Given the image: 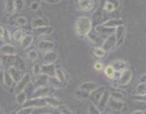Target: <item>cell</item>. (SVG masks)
<instances>
[{
    "label": "cell",
    "mask_w": 146,
    "mask_h": 114,
    "mask_svg": "<svg viewBox=\"0 0 146 114\" xmlns=\"http://www.w3.org/2000/svg\"><path fill=\"white\" fill-rule=\"evenodd\" d=\"M114 34L116 37V48L119 47L124 42L125 39V35H126V27L124 26V24H121L118 27L115 28Z\"/></svg>",
    "instance_id": "3957f363"
},
{
    "label": "cell",
    "mask_w": 146,
    "mask_h": 114,
    "mask_svg": "<svg viewBox=\"0 0 146 114\" xmlns=\"http://www.w3.org/2000/svg\"><path fill=\"white\" fill-rule=\"evenodd\" d=\"M39 7H40V5L36 1H34L31 4H30V8L31 11H38L39 9Z\"/></svg>",
    "instance_id": "7bdbcfd3"
},
{
    "label": "cell",
    "mask_w": 146,
    "mask_h": 114,
    "mask_svg": "<svg viewBox=\"0 0 146 114\" xmlns=\"http://www.w3.org/2000/svg\"><path fill=\"white\" fill-rule=\"evenodd\" d=\"M32 71H33V74L35 76H38L41 73V65L39 63H35L33 65L32 68Z\"/></svg>",
    "instance_id": "60d3db41"
},
{
    "label": "cell",
    "mask_w": 146,
    "mask_h": 114,
    "mask_svg": "<svg viewBox=\"0 0 146 114\" xmlns=\"http://www.w3.org/2000/svg\"><path fill=\"white\" fill-rule=\"evenodd\" d=\"M134 99L137 102H145V95H135L134 96Z\"/></svg>",
    "instance_id": "f6af8a7d"
},
{
    "label": "cell",
    "mask_w": 146,
    "mask_h": 114,
    "mask_svg": "<svg viewBox=\"0 0 146 114\" xmlns=\"http://www.w3.org/2000/svg\"><path fill=\"white\" fill-rule=\"evenodd\" d=\"M99 1H100V2H104V3H105L106 0H99Z\"/></svg>",
    "instance_id": "db71d44e"
},
{
    "label": "cell",
    "mask_w": 146,
    "mask_h": 114,
    "mask_svg": "<svg viewBox=\"0 0 146 114\" xmlns=\"http://www.w3.org/2000/svg\"><path fill=\"white\" fill-rule=\"evenodd\" d=\"M106 90V88H105V87H98L96 90H94L92 93L93 94H91L92 95V96H93V99H94V101H96V102H94V104H97V103H98V101H99V99L101 98V96L103 95V94H104V92Z\"/></svg>",
    "instance_id": "44dd1931"
},
{
    "label": "cell",
    "mask_w": 146,
    "mask_h": 114,
    "mask_svg": "<svg viewBox=\"0 0 146 114\" xmlns=\"http://www.w3.org/2000/svg\"><path fill=\"white\" fill-rule=\"evenodd\" d=\"M46 99V105L48 107H52V108H57V106L60 104V102L59 100L55 97H52V96H46L45 97Z\"/></svg>",
    "instance_id": "603a6c76"
},
{
    "label": "cell",
    "mask_w": 146,
    "mask_h": 114,
    "mask_svg": "<svg viewBox=\"0 0 146 114\" xmlns=\"http://www.w3.org/2000/svg\"><path fill=\"white\" fill-rule=\"evenodd\" d=\"M33 111H34L33 107H23L21 110H19L17 111V113H19V114H23V113L30 114V113H33Z\"/></svg>",
    "instance_id": "ab89813d"
},
{
    "label": "cell",
    "mask_w": 146,
    "mask_h": 114,
    "mask_svg": "<svg viewBox=\"0 0 146 114\" xmlns=\"http://www.w3.org/2000/svg\"><path fill=\"white\" fill-rule=\"evenodd\" d=\"M98 87H99L98 84L96 83V82L86 81V82H84V83H82L81 85H80L78 89H81V90H84V91H86V92L92 93L94 90H96Z\"/></svg>",
    "instance_id": "5bb4252c"
},
{
    "label": "cell",
    "mask_w": 146,
    "mask_h": 114,
    "mask_svg": "<svg viewBox=\"0 0 146 114\" xmlns=\"http://www.w3.org/2000/svg\"><path fill=\"white\" fill-rule=\"evenodd\" d=\"M110 97L115 99V100H119V101H125V95L123 94L121 91H112V92H110Z\"/></svg>",
    "instance_id": "d4e9b609"
},
{
    "label": "cell",
    "mask_w": 146,
    "mask_h": 114,
    "mask_svg": "<svg viewBox=\"0 0 146 114\" xmlns=\"http://www.w3.org/2000/svg\"><path fill=\"white\" fill-rule=\"evenodd\" d=\"M88 113L91 114H100V111L98 110L97 106L94 104V103H90L88 105Z\"/></svg>",
    "instance_id": "8d00e7d4"
},
{
    "label": "cell",
    "mask_w": 146,
    "mask_h": 114,
    "mask_svg": "<svg viewBox=\"0 0 146 114\" xmlns=\"http://www.w3.org/2000/svg\"><path fill=\"white\" fill-rule=\"evenodd\" d=\"M102 24H103L104 27H107V28H115L116 27L123 24V21L119 18H112V19H110V20L104 21Z\"/></svg>",
    "instance_id": "e0dca14e"
},
{
    "label": "cell",
    "mask_w": 146,
    "mask_h": 114,
    "mask_svg": "<svg viewBox=\"0 0 146 114\" xmlns=\"http://www.w3.org/2000/svg\"><path fill=\"white\" fill-rule=\"evenodd\" d=\"M115 46H116V37L115 34L112 33L111 35H109L104 39L103 44H102V47L107 52V51H111L112 49L115 48Z\"/></svg>",
    "instance_id": "5b68a950"
},
{
    "label": "cell",
    "mask_w": 146,
    "mask_h": 114,
    "mask_svg": "<svg viewBox=\"0 0 146 114\" xmlns=\"http://www.w3.org/2000/svg\"><path fill=\"white\" fill-rule=\"evenodd\" d=\"M34 40V37L32 35H26L23 36V38L21 40V46L23 49H27L30 47Z\"/></svg>",
    "instance_id": "ffe728a7"
},
{
    "label": "cell",
    "mask_w": 146,
    "mask_h": 114,
    "mask_svg": "<svg viewBox=\"0 0 146 114\" xmlns=\"http://www.w3.org/2000/svg\"><path fill=\"white\" fill-rule=\"evenodd\" d=\"M46 25V21H44V19L42 18H35L31 21V27L32 28H39L42 26H45Z\"/></svg>",
    "instance_id": "4316f807"
},
{
    "label": "cell",
    "mask_w": 146,
    "mask_h": 114,
    "mask_svg": "<svg viewBox=\"0 0 146 114\" xmlns=\"http://www.w3.org/2000/svg\"><path fill=\"white\" fill-rule=\"evenodd\" d=\"M5 28L2 25H0V38H3L4 34H5Z\"/></svg>",
    "instance_id": "681fc988"
},
{
    "label": "cell",
    "mask_w": 146,
    "mask_h": 114,
    "mask_svg": "<svg viewBox=\"0 0 146 114\" xmlns=\"http://www.w3.org/2000/svg\"><path fill=\"white\" fill-rule=\"evenodd\" d=\"M0 51L5 55H15L17 53V50L15 46L10 44H5L0 48Z\"/></svg>",
    "instance_id": "2e32d148"
},
{
    "label": "cell",
    "mask_w": 146,
    "mask_h": 114,
    "mask_svg": "<svg viewBox=\"0 0 146 114\" xmlns=\"http://www.w3.org/2000/svg\"><path fill=\"white\" fill-rule=\"evenodd\" d=\"M3 38L5 39V41L8 42V43H11V41H12V38H11V35H10V33H9V31H8V30H5V34H4Z\"/></svg>",
    "instance_id": "ee69618b"
},
{
    "label": "cell",
    "mask_w": 146,
    "mask_h": 114,
    "mask_svg": "<svg viewBox=\"0 0 146 114\" xmlns=\"http://www.w3.org/2000/svg\"><path fill=\"white\" fill-rule=\"evenodd\" d=\"M132 113H133V114H136V113H142V114H144V113H145V111H144V110H143V111H141V110H136V111H132Z\"/></svg>",
    "instance_id": "816d5d0a"
},
{
    "label": "cell",
    "mask_w": 146,
    "mask_h": 114,
    "mask_svg": "<svg viewBox=\"0 0 146 114\" xmlns=\"http://www.w3.org/2000/svg\"><path fill=\"white\" fill-rule=\"evenodd\" d=\"M57 110H58V112L61 113V114H71V113H73L70 108H68L66 105H63V104L58 105Z\"/></svg>",
    "instance_id": "836d02e7"
},
{
    "label": "cell",
    "mask_w": 146,
    "mask_h": 114,
    "mask_svg": "<svg viewBox=\"0 0 146 114\" xmlns=\"http://www.w3.org/2000/svg\"><path fill=\"white\" fill-rule=\"evenodd\" d=\"M58 58V54L54 50H51V51L46 52L45 54L43 56V60L42 62L43 64H54Z\"/></svg>",
    "instance_id": "ba28073f"
},
{
    "label": "cell",
    "mask_w": 146,
    "mask_h": 114,
    "mask_svg": "<svg viewBox=\"0 0 146 114\" xmlns=\"http://www.w3.org/2000/svg\"><path fill=\"white\" fill-rule=\"evenodd\" d=\"M26 1H27V2H29V3H30V4H31L32 2L36 1V0H26Z\"/></svg>",
    "instance_id": "f5cc1de1"
},
{
    "label": "cell",
    "mask_w": 146,
    "mask_h": 114,
    "mask_svg": "<svg viewBox=\"0 0 146 114\" xmlns=\"http://www.w3.org/2000/svg\"><path fill=\"white\" fill-rule=\"evenodd\" d=\"M140 82H146V75L145 74H143V75H142L141 77H140Z\"/></svg>",
    "instance_id": "f907efd6"
},
{
    "label": "cell",
    "mask_w": 146,
    "mask_h": 114,
    "mask_svg": "<svg viewBox=\"0 0 146 114\" xmlns=\"http://www.w3.org/2000/svg\"><path fill=\"white\" fill-rule=\"evenodd\" d=\"M31 80V78L30 74H28V73L23 74V76L21 77V78L17 82V84L15 85V88H14V94L17 95V94H19V93L24 91L27 88L28 85L30 84Z\"/></svg>",
    "instance_id": "7a4b0ae2"
},
{
    "label": "cell",
    "mask_w": 146,
    "mask_h": 114,
    "mask_svg": "<svg viewBox=\"0 0 146 114\" xmlns=\"http://www.w3.org/2000/svg\"><path fill=\"white\" fill-rule=\"evenodd\" d=\"M76 97H78V99L80 100H84V99H87L91 96V93L89 92H86V91H84V90H81V89H78L76 94H75Z\"/></svg>",
    "instance_id": "f1b7e54d"
},
{
    "label": "cell",
    "mask_w": 146,
    "mask_h": 114,
    "mask_svg": "<svg viewBox=\"0 0 146 114\" xmlns=\"http://www.w3.org/2000/svg\"><path fill=\"white\" fill-rule=\"evenodd\" d=\"M133 78V73L130 70H124L123 71H121V74L119 78L118 81V85H120V87H125L127 84H129V82L132 80Z\"/></svg>",
    "instance_id": "277c9868"
},
{
    "label": "cell",
    "mask_w": 146,
    "mask_h": 114,
    "mask_svg": "<svg viewBox=\"0 0 146 114\" xmlns=\"http://www.w3.org/2000/svg\"><path fill=\"white\" fill-rule=\"evenodd\" d=\"M54 2H60L61 0H54Z\"/></svg>",
    "instance_id": "11a10c76"
},
{
    "label": "cell",
    "mask_w": 146,
    "mask_h": 114,
    "mask_svg": "<svg viewBox=\"0 0 146 114\" xmlns=\"http://www.w3.org/2000/svg\"><path fill=\"white\" fill-rule=\"evenodd\" d=\"M14 83L15 82H14V80H13V78L11 77L8 71H5L4 72V85L7 87H12Z\"/></svg>",
    "instance_id": "cb8c5ba5"
},
{
    "label": "cell",
    "mask_w": 146,
    "mask_h": 114,
    "mask_svg": "<svg viewBox=\"0 0 146 114\" xmlns=\"http://www.w3.org/2000/svg\"><path fill=\"white\" fill-rule=\"evenodd\" d=\"M135 92L137 95H145L146 94V82H140L136 85Z\"/></svg>",
    "instance_id": "f546056e"
},
{
    "label": "cell",
    "mask_w": 146,
    "mask_h": 114,
    "mask_svg": "<svg viewBox=\"0 0 146 114\" xmlns=\"http://www.w3.org/2000/svg\"><path fill=\"white\" fill-rule=\"evenodd\" d=\"M104 9L107 12V13H111L113 12L116 8H115V6L111 4V3H110L108 1H105L104 5Z\"/></svg>",
    "instance_id": "f35d334b"
},
{
    "label": "cell",
    "mask_w": 146,
    "mask_h": 114,
    "mask_svg": "<svg viewBox=\"0 0 146 114\" xmlns=\"http://www.w3.org/2000/svg\"><path fill=\"white\" fill-rule=\"evenodd\" d=\"M5 13L8 14V15H11L15 11V5H14V0H6L5 1Z\"/></svg>",
    "instance_id": "7402d4cb"
},
{
    "label": "cell",
    "mask_w": 146,
    "mask_h": 114,
    "mask_svg": "<svg viewBox=\"0 0 146 114\" xmlns=\"http://www.w3.org/2000/svg\"><path fill=\"white\" fill-rule=\"evenodd\" d=\"M35 30V33L36 36L38 37H41V36H48L51 33L54 32V27L52 26H42L39 28H33Z\"/></svg>",
    "instance_id": "8fae6325"
},
{
    "label": "cell",
    "mask_w": 146,
    "mask_h": 114,
    "mask_svg": "<svg viewBox=\"0 0 146 114\" xmlns=\"http://www.w3.org/2000/svg\"><path fill=\"white\" fill-rule=\"evenodd\" d=\"M58 80L61 82H64L65 80H66V77H65L64 71L62 70V68H61L60 66L55 67V76H54Z\"/></svg>",
    "instance_id": "484cf974"
},
{
    "label": "cell",
    "mask_w": 146,
    "mask_h": 114,
    "mask_svg": "<svg viewBox=\"0 0 146 114\" xmlns=\"http://www.w3.org/2000/svg\"><path fill=\"white\" fill-rule=\"evenodd\" d=\"M49 85V77L46 74L40 73L38 76V78H36L35 85L36 87H45V85Z\"/></svg>",
    "instance_id": "ac0fdd59"
},
{
    "label": "cell",
    "mask_w": 146,
    "mask_h": 114,
    "mask_svg": "<svg viewBox=\"0 0 146 114\" xmlns=\"http://www.w3.org/2000/svg\"><path fill=\"white\" fill-rule=\"evenodd\" d=\"M12 38L14 41L16 42H20L21 40V38H23V32L21 28H17L16 30H14V32L13 33Z\"/></svg>",
    "instance_id": "4dcf8cb0"
},
{
    "label": "cell",
    "mask_w": 146,
    "mask_h": 114,
    "mask_svg": "<svg viewBox=\"0 0 146 114\" xmlns=\"http://www.w3.org/2000/svg\"><path fill=\"white\" fill-rule=\"evenodd\" d=\"M26 100H27V94L24 91L21 92V93H19V94L16 95V101H17L18 104L23 105Z\"/></svg>",
    "instance_id": "1f68e13d"
},
{
    "label": "cell",
    "mask_w": 146,
    "mask_h": 114,
    "mask_svg": "<svg viewBox=\"0 0 146 114\" xmlns=\"http://www.w3.org/2000/svg\"><path fill=\"white\" fill-rule=\"evenodd\" d=\"M9 72V74L11 75V77L13 78V80H14V82H18L21 77L23 76V70L18 69L17 67L15 66H11L8 68V70H7Z\"/></svg>",
    "instance_id": "30bf717a"
},
{
    "label": "cell",
    "mask_w": 146,
    "mask_h": 114,
    "mask_svg": "<svg viewBox=\"0 0 146 114\" xmlns=\"http://www.w3.org/2000/svg\"><path fill=\"white\" fill-rule=\"evenodd\" d=\"M106 1L111 3L115 6V8H118L119 5V0H106Z\"/></svg>",
    "instance_id": "7dc6e473"
},
{
    "label": "cell",
    "mask_w": 146,
    "mask_h": 114,
    "mask_svg": "<svg viewBox=\"0 0 146 114\" xmlns=\"http://www.w3.org/2000/svg\"><path fill=\"white\" fill-rule=\"evenodd\" d=\"M41 73L47 75L49 78L55 76V66L54 64H42Z\"/></svg>",
    "instance_id": "7c38bea8"
},
{
    "label": "cell",
    "mask_w": 146,
    "mask_h": 114,
    "mask_svg": "<svg viewBox=\"0 0 146 114\" xmlns=\"http://www.w3.org/2000/svg\"><path fill=\"white\" fill-rule=\"evenodd\" d=\"M50 88L48 85H45V87H36V89L32 92L31 98H43L49 95Z\"/></svg>",
    "instance_id": "8992f818"
},
{
    "label": "cell",
    "mask_w": 146,
    "mask_h": 114,
    "mask_svg": "<svg viewBox=\"0 0 146 114\" xmlns=\"http://www.w3.org/2000/svg\"><path fill=\"white\" fill-rule=\"evenodd\" d=\"M0 84L4 85V71L0 68Z\"/></svg>",
    "instance_id": "c3c4849f"
},
{
    "label": "cell",
    "mask_w": 146,
    "mask_h": 114,
    "mask_svg": "<svg viewBox=\"0 0 146 114\" xmlns=\"http://www.w3.org/2000/svg\"><path fill=\"white\" fill-rule=\"evenodd\" d=\"M78 7L80 8V10L85 11V12L91 11L94 7L93 0H78Z\"/></svg>",
    "instance_id": "9a60e30c"
},
{
    "label": "cell",
    "mask_w": 146,
    "mask_h": 114,
    "mask_svg": "<svg viewBox=\"0 0 146 114\" xmlns=\"http://www.w3.org/2000/svg\"><path fill=\"white\" fill-rule=\"evenodd\" d=\"M14 5H15V10L21 11L25 5V0H14Z\"/></svg>",
    "instance_id": "74e56055"
},
{
    "label": "cell",
    "mask_w": 146,
    "mask_h": 114,
    "mask_svg": "<svg viewBox=\"0 0 146 114\" xmlns=\"http://www.w3.org/2000/svg\"><path fill=\"white\" fill-rule=\"evenodd\" d=\"M93 53L98 58H103L106 54V51L102 46H96L93 49Z\"/></svg>",
    "instance_id": "83f0119b"
},
{
    "label": "cell",
    "mask_w": 146,
    "mask_h": 114,
    "mask_svg": "<svg viewBox=\"0 0 146 114\" xmlns=\"http://www.w3.org/2000/svg\"><path fill=\"white\" fill-rule=\"evenodd\" d=\"M109 100H110V91L106 89L104 92L103 95L101 96V98L99 99V101H98V103L96 104L97 108H98V110L100 111L101 113H103L104 111V109H105L106 105L108 104Z\"/></svg>",
    "instance_id": "52a82bcc"
},
{
    "label": "cell",
    "mask_w": 146,
    "mask_h": 114,
    "mask_svg": "<svg viewBox=\"0 0 146 114\" xmlns=\"http://www.w3.org/2000/svg\"><path fill=\"white\" fill-rule=\"evenodd\" d=\"M38 48L41 52H48L54 48V43L50 40H40L38 43Z\"/></svg>",
    "instance_id": "9c48e42d"
},
{
    "label": "cell",
    "mask_w": 146,
    "mask_h": 114,
    "mask_svg": "<svg viewBox=\"0 0 146 114\" xmlns=\"http://www.w3.org/2000/svg\"><path fill=\"white\" fill-rule=\"evenodd\" d=\"M38 53L36 50L35 49H32V50H30V51L28 52V58L30 59L31 61H36V59H38Z\"/></svg>",
    "instance_id": "d590c367"
},
{
    "label": "cell",
    "mask_w": 146,
    "mask_h": 114,
    "mask_svg": "<svg viewBox=\"0 0 146 114\" xmlns=\"http://www.w3.org/2000/svg\"><path fill=\"white\" fill-rule=\"evenodd\" d=\"M93 26L92 20L87 16H81L78 17L76 21V32L78 35L81 36H87V34L91 32Z\"/></svg>",
    "instance_id": "6da1fadb"
},
{
    "label": "cell",
    "mask_w": 146,
    "mask_h": 114,
    "mask_svg": "<svg viewBox=\"0 0 146 114\" xmlns=\"http://www.w3.org/2000/svg\"><path fill=\"white\" fill-rule=\"evenodd\" d=\"M49 84H51L54 87H56V88L63 87H62V85H63V82L59 81L55 77L49 78Z\"/></svg>",
    "instance_id": "d6a6232c"
},
{
    "label": "cell",
    "mask_w": 146,
    "mask_h": 114,
    "mask_svg": "<svg viewBox=\"0 0 146 114\" xmlns=\"http://www.w3.org/2000/svg\"><path fill=\"white\" fill-rule=\"evenodd\" d=\"M104 73L105 75L109 78H111V80H112L113 78V76L115 74V70L114 68L111 66V65H108L105 70H104Z\"/></svg>",
    "instance_id": "e575fe53"
},
{
    "label": "cell",
    "mask_w": 146,
    "mask_h": 114,
    "mask_svg": "<svg viewBox=\"0 0 146 114\" xmlns=\"http://www.w3.org/2000/svg\"><path fill=\"white\" fill-rule=\"evenodd\" d=\"M94 68L96 70H102L104 68V65H103V63L100 62H96V63H94Z\"/></svg>",
    "instance_id": "bcb514c9"
},
{
    "label": "cell",
    "mask_w": 146,
    "mask_h": 114,
    "mask_svg": "<svg viewBox=\"0 0 146 114\" xmlns=\"http://www.w3.org/2000/svg\"><path fill=\"white\" fill-rule=\"evenodd\" d=\"M109 105H110V108L113 111H122L125 107V103H124L123 101H119V100H115L110 97V100L108 102Z\"/></svg>",
    "instance_id": "4fadbf2b"
},
{
    "label": "cell",
    "mask_w": 146,
    "mask_h": 114,
    "mask_svg": "<svg viewBox=\"0 0 146 114\" xmlns=\"http://www.w3.org/2000/svg\"><path fill=\"white\" fill-rule=\"evenodd\" d=\"M28 23V19L25 16H19L16 19V23L20 26H24Z\"/></svg>",
    "instance_id": "b9f144b4"
},
{
    "label": "cell",
    "mask_w": 146,
    "mask_h": 114,
    "mask_svg": "<svg viewBox=\"0 0 146 114\" xmlns=\"http://www.w3.org/2000/svg\"><path fill=\"white\" fill-rule=\"evenodd\" d=\"M111 65L114 68L115 70L117 71H123L127 68V62L124 60H116L112 62Z\"/></svg>",
    "instance_id": "d6986e66"
}]
</instances>
